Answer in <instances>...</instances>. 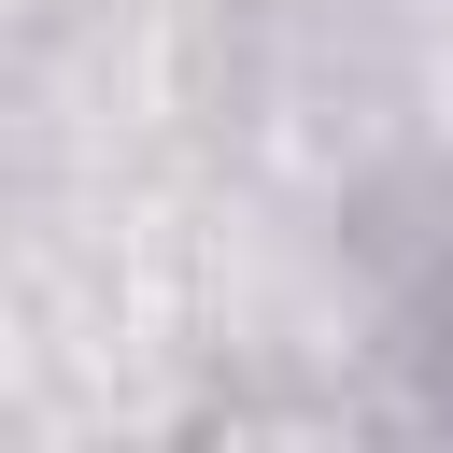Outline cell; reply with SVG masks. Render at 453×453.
<instances>
[{
  "label": "cell",
  "instance_id": "cell-1",
  "mask_svg": "<svg viewBox=\"0 0 453 453\" xmlns=\"http://www.w3.org/2000/svg\"><path fill=\"white\" fill-rule=\"evenodd\" d=\"M439 396H453V326H439Z\"/></svg>",
  "mask_w": 453,
  "mask_h": 453
}]
</instances>
